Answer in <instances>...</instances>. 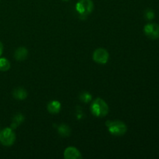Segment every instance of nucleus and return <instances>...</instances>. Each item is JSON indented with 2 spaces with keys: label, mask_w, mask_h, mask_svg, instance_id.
Wrapping results in <instances>:
<instances>
[{
  "label": "nucleus",
  "mask_w": 159,
  "mask_h": 159,
  "mask_svg": "<svg viewBox=\"0 0 159 159\" xmlns=\"http://www.w3.org/2000/svg\"><path fill=\"white\" fill-rule=\"evenodd\" d=\"M91 112L96 117H104L109 113V107L107 102L101 98H96L92 102Z\"/></svg>",
  "instance_id": "obj_1"
},
{
  "label": "nucleus",
  "mask_w": 159,
  "mask_h": 159,
  "mask_svg": "<svg viewBox=\"0 0 159 159\" xmlns=\"http://www.w3.org/2000/svg\"><path fill=\"white\" fill-rule=\"evenodd\" d=\"M106 126L108 128L109 132L114 136H123L127 131V127L123 121L116 120H107Z\"/></svg>",
  "instance_id": "obj_2"
},
{
  "label": "nucleus",
  "mask_w": 159,
  "mask_h": 159,
  "mask_svg": "<svg viewBox=\"0 0 159 159\" xmlns=\"http://www.w3.org/2000/svg\"><path fill=\"white\" fill-rule=\"evenodd\" d=\"M94 4L92 0H79L77 2L75 9L80 16H88L93 10Z\"/></svg>",
  "instance_id": "obj_3"
},
{
  "label": "nucleus",
  "mask_w": 159,
  "mask_h": 159,
  "mask_svg": "<svg viewBox=\"0 0 159 159\" xmlns=\"http://www.w3.org/2000/svg\"><path fill=\"white\" fill-rule=\"evenodd\" d=\"M16 141V134L13 129L11 127H6L0 132V142L4 146L12 145Z\"/></svg>",
  "instance_id": "obj_4"
},
{
  "label": "nucleus",
  "mask_w": 159,
  "mask_h": 159,
  "mask_svg": "<svg viewBox=\"0 0 159 159\" xmlns=\"http://www.w3.org/2000/svg\"><path fill=\"white\" fill-rule=\"evenodd\" d=\"M144 34L152 40L159 38V25L155 23H148L144 27Z\"/></svg>",
  "instance_id": "obj_5"
},
{
  "label": "nucleus",
  "mask_w": 159,
  "mask_h": 159,
  "mask_svg": "<svg viewBox=\"0 0 159 159\" xmlns=\"http://www.w3.org/2000/svg\"><path fill=\"white\" fill-rule=\"evenodd\" d=\"M109 57H110V54L108 51L104 48H98L93 52V58L94 61L100 65L107 63Z\"/></svg>",
  "instance_id": "obj_6"
},
{
  "label": "nucleus",
  "mask_w": 159,
  "mask_h": 159,
  "mask_svg": "<svg viewBox=\"0 0 159 159\" xmlns=\"http://www.w3.org/2000/svg\"><path fill=\"white\" fill-rule=\"evenodd\" d=\"M64 158L65 159H81L82 154L75 147H68L64 152Z\"/></svg>",
  "instance_id": "obj_7"
},
{
  "label": "nucleus",
  "mask_w": 159,
  "mask_h": 159,
  "mask_svg": "<svg viewBox=\"0 0 159 159\" xmlns=\"http://www.w3.org/2000/svg\"><path fill=\"white\" fill-rule=\"evenodd\" d=\"M28 50L24 47H20L16 50L14 53V57L18 61H23L27 57Z\"/></svg>",
  "instance_id": "obj_8"
},
{
  "label": "nucleus",
  "mask_w": 159,
  "mask_h": 159,
  "mask_svg": "<svg viewBox=\"0 0 159 159\" xmlns=\"http://www.w3.org/2000/svg\"><path fill=\"white\" fill-rule=\"evenodd\" d=\"M61 108V102L57 100H53L51 101L48 103L47 106V109H48V111L50 113H52V114H56V113H58L60 112Z\"/></svg>",
  "instance_id": "obj_9"
},
{
  "label": "nucleus",
  "mask_w": 159,
  "mask_h": 159,
  "mask_svg": "<svg viewBox=\"0 0 159 159\" xmlns=\"http://www.w3.org/2000/svg\"><path fill=\"white\" fill-rule=\"evenodd\" d=\"M27 92L25 89L22 88V87H19V88L15 89L12 92V96L16 99L18 100H23V99H26L27 97Z\"/></svg>",
  "instance_id": "obj_10"
},
{
  "label": "nucleus",
  "mask_w": 159,
  "mask_h": 159,
  "mask_svg": "<svg viewBox=\"0 0 159 159\" xmlns=\"http://www.w3.org/2000/svg\"><path fill=\"white\" fill-rule=\"evenodd\" d=\"M24 116L23 114H21V113H18V114L15 115V116L12 119V123L11 124V128L16 129L20 124H21L24 121Z\"/></svg>",
  "instance_id": "obj_11"
},
{
  "label": "nucleus",
  "mask_w": 159,
  "mask_h": 159,
  "mask_svg": "<svg viewBox=\"0 0 159 159\" xmlns=\"http://www.w3.org/2000/svg\"><path fill=\"white\" fill-rule=\"evenodd\" d=\"M57 130H58L59 134L61 137L66 138L71 134V128L69 127V126L66 125V124H61L57 128Z\"/></svg>",
  "instance_id": "obj_12"
},
{
  "label": "nucleus",
  "mask_w": 159,
  "mask_h": 159,
  "mask_svg": "<svg viewBox=\"0 0 159 159\" xmlns=\"http://www.w3.org/2000/svg\"><path fill=\"white\" fill-rule=\"evenodd\" d=\"M11 67V64L8 59L5 57H0V71H6L9 70Z\"/></svg>",
  "instance_id": "obj_13"
},
{
  "label": "nucleus",
  "mask_w": 159,
  "mask_h": 159,
  "mask_svg": "<svg viewBox=\"0 0 159 159\" xmlns=\"http://www.w3.org/2000/svg\"><path fill=\"white\" fill-rule=\"evenodd\" d=\"M80 99L84 102H89L92 100V95L89 93H83L80 95Z\"/></svg>",
  "instance_id": "obj_14"
},
{
  "label": "nucleus",
  "mask_w": 159,
  "mask_h": 159,
  "mask_svg": "<svg viewBox=\"0 0 159 159\" xmlns=\"http://www.w3.org/2000/svg\"><path fill=\"white\" fill-rule=\"evenodd\" d=\"M144 17H145L146 20H152L155 18V12L152 9H146L145 12H144Z\"/></svg>",
  "instance_id": "obj_15"
},
{
  "label": "nucleus",
  "mask_w": 159,
  "mask_h": 159,
  "mask_svg": "<svg viewBox=\"0 0 159 159\" xmlns=\"http://www.w3.org/2000/svg\"><path fill=\"white\" fill-rule=\"evenodd\" d=\"M3 52V44L1 41H0V56L2 55Z\"/></svg>",
  "instance_id": "obj_16"
},
{
  "label": "nucleus",
  "mask_w": 159,
  "mask_h": 159,
  "mask_svg": "<svg viewBox=\"0 0 159 159\" xmlns=\"http://www.w3.org/2000/svg\"><path fill=\"white\" fill-rule=\"evenodd\" d=\"M63 1H68V0H63Z\"/></svg>",
  "instance_id": "obj_17"
}]
</instances>
